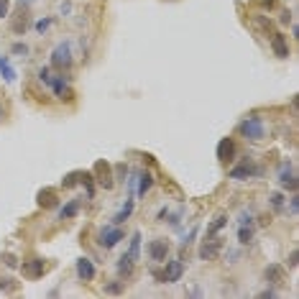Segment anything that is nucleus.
Here are the masks:
<instances>
[{"instance_id": "nucleus-1", "label": "nucleus", "mask_w": 299, "mask_h": 299, "mask_svg": "<svg viewBox=\"0 0 299 299\" xmlns=\"http://www.w3.org/2000/svg\"><path fill=\"white\" fill-rule=\"evenodd\" d=\"M238 131H241L248 141H261V138L266 136V126H264V121H261L258 115H248L246 121H241Z\"/></svg>"}, {"instance_id": "nucleus-2", "label": "nucleus", "mask_w": 299, "mask_h": 299, "mask_svg": "<svg viewBox=\"0 0 299 299\" xmlns=\"http://www.w3.org/2000/svg\"><path fill=\"white\" fill-rule=\"evenodd\" d=\"M151 274H154V279H156L159 284H174V281L182 279V274H184V264H182L179 258H174V261H169V264H166L164 271H159V269L154 271V269H151Z\"/></svg>"}, {"instance_id": "nucleus-3", "label": "nucleus", "mask_w": 299, "mask_h": 299, "mask_svg": "<svg viewBox=\"0 0 299 299\" xmlns=\"http://www.w3.org/2000/svg\"><path fill=\"white\" fill-rule=\"evenodd\" d=\"M123 238H126V233H123L118 225H115V228H113V225H107V228H102V230H100L97 243H100L102 248H113V246H118Z\"/></svg>"}, {"instance_id": "nucleus-4", "label": "nucleus", "mask_w": 299, "mask_h": 299, "mask_svg": "<svg viewBox=\"0 0 299 299\" xmlns=\"http://www.w3.org/2000/svg\"><path fill=\"white\" fill-rule=\"evenodd\" d=\"M69 64H72V44H69V41H62V44L51 51V67L67 69Z\"/></svg>"}, {"instance_id": "nucleus-5", "label": "nucleus", "mask_w": 299, "mask_h": 299, "mask_svg": "<svg viewBox=\"0 0 299 299\" xmlns=\"http://www.w3.org/2000/svg\"><path fill=\"white\" fill-rule=\"evenodd\" d=\"M261 174V169H256V164L251 159H243L235 169H230V179H248V176H256Z\"/></svg>"}, {"instance_id": "nucleus-6", "label": "nucleus", "mask_w": 299, "mask_h": 299, "mask_svg": "<svg viewBox=\"0 0 299 299\" xmlns=\"http://www.w3.org/2000/svg\"><path fill=\"white\" fill-rule=\"evenodd\" d=\"M148 256H151V261H154V264H161V261L169 256V243H166L164 238H156V241H151V246H148Z\"/></svg>"}, {"instance_id": "nucleus-7", "label": "nucleus", "mask_w": 299, "mask_h": 299, "mask_svg": "<svg viewBox=\"0 0 299 299\" xmlns=\"http://www.w3.org/2000/svg\"><path fill=\"white\" fill-rule=\"evenodd\" d=\"M217 159H220L222 164H228V161L235 159V141H233V138H222V141L217 143Z\"/></svg>"}, {"instance_id": "nucleus-8", "label": "nucleus", "mask_w": 299, "mask_h": 299, "mask_svg": "<svg viewBox=\"0 0 299 299\" xmlns=\"http://www.w3.org/2000/svg\"><path fill=\"white\" fill-rule=\"evenodd\" d=\"M44 271H46V261L44 258H31L28 264H23V274L28 279H39V276H44Z\"/></svg>"}, {"instance_id": "nucleus-9", "label": "nucleus", "mask_w": 299, "mask_h": 299, "mask_svg": "<svg viewBox=\"0 0 299 299\" xmlns=\"http://www.w3.org/2000/svg\"><path fill=\"white\" fill-rule=\"evenodd\" d=\"M95 274H97V269H95V264L90 258H77V276L82 279V281H92L95 279Z\"/></svg>"}, {"instance_id": "nucleus-10", "label": "nucleus", "mask_w": 299, "mask_h": 299, "mask_svg": "<svg viewBox=\"0 0 299 299\" xmlns=\"http://www.w3.org/2000/svg\"><path fill=\"white\" fill-rule=\"evenodd\" d=\"M26 8H28V3L26 0H21L18 3V13H16V18H13V31L16 33H26V28H28V16H26Z\"/></svg>"}, {"instance_id": "nucleus-11", "label": "nucleus", "mask_w": 299, "mask_h": 299, "mask_svg": "<svg viewBox=\"0 0 299 299\" xmlns=\"http://www.w3.org/2000/svg\"><path fill=\"white\" fill-rule=\"evenodd\" d=\"M36 200H39V207L41 210H51V207H59V197L54 190H41L39 195H36Z\"/></svg>"}, {"instance_id": "nucleus-12", "label": "nucleus", "mask_w": 299, "mask_h": 299, "mask_svg": "<svg viewBox=\"0 0 299 299\" xmlns=\"http://www.w3.org/2000/svg\"><path fill=\"white\" fill-rule=\"evenodd\" d=\"M49 87H51V92H54L59 100H69V97H72V90L67 87V80H62V77H51V80H49Z\"/></svg>"}, {"instance_id": "nucleus-13", "label": "nucleus", "mask_w": 299, "mask_h": 299, "mask_svg": "<svg viewBox=\"0 0 299 299\" xmlns=\"http://www.w3.org/2000/svg\"><path fill=\"white\" fill-rule=\"evenodd\" d=\"M220 248H222V243H220V241L207 238V241L202 243V248H200V258H202V261H210V258H215V256L220 253Z\"/></svg>"}, {"instance_id": "nucleus-14", "label": "nucleus", "mask_w": 299, "mask_h": 299, "mask_svg": "<svg viewBox=\"0 0 299 299\" xmlns=\"http://www.w3.org/2000/svg\"><path fill=\"white\" fill-rule=\"evenodd\" d=\"M271 46H274V54L279 56V59H286L289 56V46H286V39L276 31L274 36H271Z\"/></svg>"}, {"instance_id": "nucleus-15", "label": "nucleus", "mask_w": 299, "mask_h": 299, "mask_svg": "<svg viewBox=\"0 0 299 299\" xmlns=\"http://www.w3.org/2000/svg\"><path fill=\"white\" fill-rule=\"evenodd\" d=\"M133 266H136V261L126 253V256H121V258H118V266H115V269H118V274H121V276H131V274H133Z\"/></svg>"}, {"instance_id": "nucleus-16", "label": "nucleus", "mask_w": 299, "mask_h": 299, "mask_svg": "<svg viewBox=\"0 0 299 299\" xmlns=\"http://www.w3.org/2000/svg\"><path fill=\"white\" fill-rule=\"evenodd\" d=\"M80 212V200H72V202H67L64 207H62V212H59V220H69V217H74Z\"/></svg>"}, {"instance_id": "nucleus-17", "label": "nucleus", "mask_w": 299, "mask_h": 299, "mask_svg": "<svg viewBox=\"0 0 299 299\" xmlns=\"http://www.w3.org/2000/svg\"><path fill=\"white\" fill-rule=\"evenodd\" d=\"M133 207H136V202H133V197H131V200L126 202V207H123V210H121V212H118V215L113 217V222H115V225H121V222H126V220L131 217V212H133Z\"/></svg>"}, {"instance_id": "nucleus-18", "label": "nucleus", "mask_w": 299, "mask_h": 299, "mask_svg": "<svg viewBox=\"0 0 299 299\" xmlns=\"http://www.w3.org/2000/svg\"><path fill=\"white\" fill-rule=\"evenodd\" d=\"M151 184H154L151 171H143V174H141V184H138V197H143L148 190H151Z\"/></svg>"}, {"instance_id": "nucleus-19", "label": "nucleus", "mask_w": 299, "mask_h": 299, "mask_svg": "<svg viewBox=\"0 0 299 299\" xmlns=\"http://www.w3.org/2000/svg\"><path fill=\"white\" fill-rule=\"evenodd\" d=\"M281 184H284V187H289V190H294V187H296L294 174H291V164H289V161H286V164H284V169H281Z\"/></svg>"}, {"instance_id": "nucleus-20", "label": "nucleus", "mask_w": 299, "mask_h": 299, "mask_svg": "<svg viewBox=\"0 0 299 299\" xmlns=\"http://www.w3.org/2000/svg\"><path fill=\"white\" fill-rule=\"evenodd\" d=\"M0 72H3V80L6 82H13L16 80V69L6 62V56H0Z\"/></svg>"}, {"instance_id": "nucleus-21", "label": "nucleus", "mask_w": 299, "mask_h": 299, "mask_svg": "<svg viewBox=\"0 0 299 299\" xmlns=\"http://www.w3.org/2000/svg\"><path fill=\"white\" fill-rule=\"evenodd\" d=\"M138 253H141V233L136 230V233H133V241H131V248H128V256H131L133 261H138Z\"/></svg>"}, {"instance_id": "nucleus-22", "label": "nucleus", "mask_w": 299, "mask_h": 299, "mask_svg": "<svg viewBox=\"0 0 299 299\" xmlns=\"http://www.w3.org/2000/svg\"><path fill=\"white\" fill-rule=\"evenodd\" d=\"M281 276H284V271H281L279 266H269V269H266V281H269V284H279Z\"/></svg>"}, {"instance_id": "nucleus-23", "label": "nucleus", "mask_w": 299, "mask_h": 299, "mask_svg": "<svg viewBox=\"0 0 299 299\" xmlns=\"http://www.w3.org/2000/svg\"><path fill=\"white\" fill-rule=\"evenodd\" d=\"M225 222H228V217H217L215 222H210V228H207V238H215V233H217V230L225 228Z\"/></svg>"}, {"instance_id": "nucleus-24", "label": "nucleus", "mask_w": 299, "mask_h": 299, "mask_svg": "<svg viewBox=\"0 0 299 299\" xmlns=\"http://www.w3.org/2000/svg\"><path fill=\"white\" fill-rule=\"evenodd\" d=\"M80 176H82L80 182L85 184V190H87V197H92V195H95V182L90 179V174H80Z\"/></svg>"}, {"instance_id": "nucleus-25", "label": "nucleus", "mask_w": 299, "mask_h": 299, "mask_svg": "<svg viewBox=\"0 0 299 299\" xmlns=\"http://www.w3.org/2000/svg\"><path fill=\"white\" fill-rule=\"evenodd\" d=\"M238 238H241V243H251V238H253V230H251V225H241V233H238Z\"/></svg>"}, {"instance_id": "nucleus-26", "label": "nucleus", "mask_w": 299, "mask_h": 299, "mask_svg": "<svg viewBox=\"0 0 299 299\" xmlns=\"http://www.w3.org/2000/svg\"><path fill=\"white\" fill-rule=\"evenodd\" d=\"M271 207H276V210L284 207V195H281V192H274V195H271Z\"/></svg>"}, {"instance_id": "nucleus-27", "label": "nucleus", "mask_w": 299, "mask_h": 299, "mask_svg": "<svg viewBox=\"0 0 299 299\" xmlns=\"http://www.w3.org/2000/svg\"><path fill=\"white\" fill-rule=\"evenodd\" d=\"M296 264H299V251H291L289 258H286V266L289 269H296Z\"/></svg>"}, {"instance_id": "nucleus-28", "label": "nucleus", "mask_w": 299, "mask_h": 299, "mask_svg": "<svg viewBox=\"0 0 299 299\" xmlns=\"http://www.w3.org/2000/svg\"><path fill=\"white\" fill-rule=\"evenodd\" d=\"M77 182H80V174H67L64 182H62V187H74Z\"/></svg>"}, {"instance_id": "nucleus-29", "label": "nucleus", "mask_w": 299, "mask_h": 299, "mask_svg": "<svg viewBox=\"0 0 299 299\" xmlns=\"http://www.w3.org/2000/svg\"><path fill=\"white\" fill-rule=\"evenodd\" d=\"M3 264H6V266H11V269H16V266H18V258H16L13 253H11V256L6 253V256H3Z\"/></svg>"}, {"instance_id": "nucleus-30", "label": "nucleus", "mask_w": 299, "mask_h": 299, "mask_svg": "<svg viewBox=\"0 0 299 299\" xmlns=\"http://www.w3.org/2000/svg\"><path fill=\"white\" fill-rule=\"evenodd\" d=\"M49 26H51V18H44V21H39V23H36V31H39V33H44Z\"/></svg>"}, {"instance_id": "nucleus-31", "label": "nucleus", "mask_w": 299, "mask_h": 299, "mask_svg": "<svg viewBox=\"0 0 299 299\" xmlns=\"http://www.w3.org/2000/svg\"><path fill=\"white\" fill-rule=\"evenodd\" d=\"M105 291H107V294H121V291H123V286H121V284H107V286H105Z\"/></svg>"}, {"instance_id": "nucleus-32", "label": "nucleus", "mask_w": 299, "mask_h": 299, "mask_svg": "<svg viewBox=\"0 0 299 299\" xmlns=\"http://www.w3.org/2000/svg\"><path fill=\"white\" fill-rule=\"evenodd\" d=\"M0 18H8V0H0Z\"/></svg>"}, {"instance_id": "nucleus-33", "label": "nucleus", "mask_w": 299, "mask_h": 299, "mask_svg": "<svg viewBox=\"0 0 299 299\" xmlns=\"http://www.w3.org/2000/svg\"><path fill=\"white\" fill-rule=\"evenodd\" d=\"M13 51H16V54H28V46H26V44H16Z\"/></svg>"}, {"instance_id": "nucleus-34", "label": "nucleus", "mask_w": 299, "mask_h": 299, "mask_svg": "<svg viewBox=\"0 0 299 299\" xmlns=\"http://www.w3.org/2000/svg\"><path fill=\"white\" fill-rule=\"evenodd\" d=\"M49 80H51V77H49V69H41V82L49 85Z\"/></svg>"}, {"instance_id": "nucleus-35", "label": "nucleus", "mask_w": 299, "mask_h": 299, "mask_svg": "<svg viewBox=\"0 0 299 299\" xmlns=\"http://www.w3.org/2000/svg\"><path fill=\"white\" fill-rule=\"evenodd\" d=\"M289 21H291V13L284 11V13H281V23H289Z\"/></svg>"}, {"instance_id": "nucleus-36", "label": "nucleus", "mask_w": 299, "mask_h": 299, "mask_svg": "<svg viewBox=\"0 0 299 299\" xmlns=\"http://www.w3.org/2000/svg\"><path fill=\"white\" fill-rule=\"evenodd\" d=\"M264 6H266V8H271V6H274V0H264Z\"/></svg>"}]
</instances>
